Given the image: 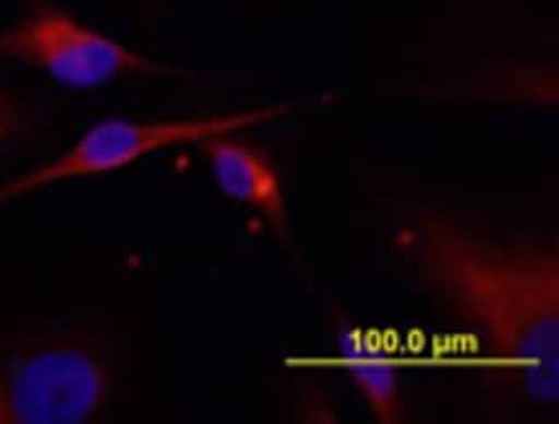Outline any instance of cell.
<instances>
[{
    "mask_svg": "<svg viewBox=\"0 0 559 424\" xmlns=\"http://www.w3.org/2000/svg\"><path fill=\"white\" fill-rule=\"evenodd\" d=\"M412 250L421 276L483 334L523 392L539 404H556L558 250L501 244L447 221L421 225Z\"/></svg>",
    "mask_w": 559,
    "mask_h": 424,
    "instance_id": "obj_1",
    "label": "cell"
},
{
    "mask_svg": "<svg viewBox=\"0 0 559 424\" xmlns=\"http://www.w3.org/2000/svg\"><path fill=\"white\" fill-rule=\"evenodd\" d=\"M289 110L292 107L286 104H272L231 115L176 121L107 119L90 128L57 160L0 185V205L61 181L122 169L154 152L250 130L283 118Z\"/></svg>",
    "mask_w": 559,
    "mask_h": 424,
    "instance_id": "obj_2",
    "label": "cell"
},
{
    "mask_svg": "<svg viewBox=\"0 0 559 424\" xmlns=\"http://www.w3.org/2000/svg\"><path fill=\"white\" fill-rule=\"evenodd\" d=\"M0 58L23 62L78 91H94L131 74L181 73L83 25L50 0H38L25 16L0 30Z\"/></svg>",
    "mask_w": 559,
    "mask_h": 424,
    "instance_id": "obj_3",
    "label": "cell"
},
{
    "mask_svg": "<svg viewBox=\"0 0 559 424\" xmlns=\"http://www.w3.org/2000/svg\"><path fill=\"white\" fill-rule=\"evenodd\" d=\"M106 376L85 352L45 349L0 367V424L85 423L106 396Z\"/></svg>",
    "mask_w": 559,
    "mask_h": 424,
    "instance_id": "obj_4",
    "label": "cell"
},
{
    "mask_svg": "<svg viewBox=\"0 0 559 424\" xmlns=\"http://www.w3.org/2000/svg\"><path fill=\"white\" fill-rule=\"evenodd\" d=\"M215 184L227 197L264 214L281 238L289 237L288 205L280 175L264 155L227 137L203 142Z\"/></svg>",
    "mask_w": 559,
    "mask_h": 424,
    "instance_id": "obj_5",
    "label": "cell"
},
{
    "mask_svg": "<svg viewBox=\"0 0 559 424\" xmlns=\"http://www.w3.org/2000/svg\"><path fill=\"white\" fill-rule=\"evenodd\" d=\"M349 375L355 379L373 416L381 423H396L400 417V381L391 364L376 354L353 349Z\"/></svg>",
    "mask_w": 559,
    "mask_h": 424,
    "instance_id": "obj_6",
    "label": "cell"
},
{
    "mask_svg": "<svg viewBox=\"0 0 559 424\" xmlns=\"http://www.w3.org/2000/svg\"><path fill=\"white\" fill-rule=\"evenodd\" d=\"M17 115L13 107L9 106L4 97H0V149L14 136L17 130Z\"/></svg>",
    "mask_w": 559,
    "mask_h": 424,
    "instance_id": "obj_7",
    "label": "cell"
}]
</instances>
